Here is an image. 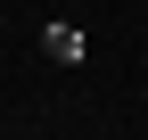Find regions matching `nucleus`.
<instances>
[{"label": "nucleus", "instance_id": "nucleus-1", "mask_svg": "<svg viewBox=\"0 0 148 140\" xmlns=\"http://www.w3.org/2000/svg\"><path fill=\"white\" fill-rule=\"evenodd\" d=\"M41 49H49L58 66H82V58H90V41H82V33L66 25V16H58V25H41Z\"/></svg>", "mask_w": 148, "mask_h": 140}]
</instances>
